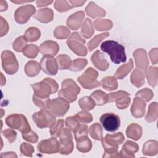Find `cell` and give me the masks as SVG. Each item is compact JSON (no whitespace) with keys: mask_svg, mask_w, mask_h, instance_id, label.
<instances>
[{"mask_svg":"<svg viewBox=\"0 0 158 158\" xmlns=\"http://www.w3.org/2000/svg\"><path fill=\"white\" fill-rule=\"evenodd\" d=\"M125 139L123 135L118 132L113 135L107 134L105 138L101 139V143L104 148L105 154L103 157H121L118 152V146L121 144Z\"/></svg>","mask_w":158,"mask_h":158,"instance_id":"obj_1","label":"cell"},{"mask_svg":"<svg viewBox=\"0 0 158 158\" xmlns=\"http://www.w3.org/2000/svg\"><path fill=\"white\" fill-rule=\"evenodd\" d=\"M101 49L107 53L110 56L111 61L115 64L124 63L127 60L124 46L115 41L109 40L102 42L101 44Z\"/></svg>","mask_w":158,"mask_h":158,"instance_id":"obj_2","label":"cell"},{"mask_svg":"<svg viewBox=\"0 0 158 158\" xmlns=\"http://www.w3.org/2000/svg\"><path fill=\"white\" fill-rule=\"evenodd\" d=\"M34 94L41 98H48L51 94L57 92L59 86L57 83L50 78H44L41 82L32 84Z\"/></svg>","mask_w":158,"mask_h":158,"instance_id":"obj_3","label":"cell"},{"mask_svg":"<svg viewBox=\"0 0 158 158\" xmlns=\"http://www.w3.org/2000/svg\"><path fill=\"white\" fill-rule=\"evenodd\" d=\"M62 88L59 91L58 96L69 102H73L77 99V95L80 92V87L70 78H67L62 82Z\"/></svg>","mask_w":158,"mask_h":158,"instance_id":"obj_4","label":"cell"},{"mask_svg":"<svg viewBox=\"0 0 158 158\" xmlns=\"http://www.w3.org/2000/svg\"><path fill=\"white\" fill-rule=\"evenodd\" d=\"M98 77V72L93 68L89 67L78 77L77 80L84 88L91 89L100 86V82L96 80Z\"/></svg>","mask_w":158,"mask_h":158,"instance_id":"obj_5","label":"cell"},{"mask_svg":"<svg viewBox=\"0 0 158 158\" xmlns=\"http://www.w3.org/2000/svg\"><path fill=\"white\" fill-rule=\"evenodd\" d=\"M6 123L10 128L19 130L22 133L31 130L27 118L22 114H13L9 115L6 118Z\"/></svg>","mask_w":158,"mask_h":158,"instance_id":"obj_6","label":"cell"},{"mask_svg":"<svg viewBox=\"0 0 158 158\" xmlns=\"http://www.w3.org/2000/svg\"><path fill=\"white\" fill-rule=\"evenodd\" d=\"M33 122L40 128L51 127L56 122V116L47 109H41L32 115Z\"/></svg>","mask_w":158,"mask_h":158,"instance_id":"obj_7","label":"cell"},{"mask_svg":"<svg viewBox=\"0 0 158 158\" xmlns=\"http://www.w3.org/2000/svg\"><path fill=\"white\" fill-rule=\"evenodd\" d=\"M86 41L83 40L77 32H74L69 36L67 41L69 48L77 55L85 56L87 54V50L84 44Z\"/></svg>","mask_w":158,"mask_h":158,"instance_id":"obj_8","label":"cell"},{"mask_svg":"<svg viewBox=\"0 0 158 158\" xmlns=\"http://www.w3.org/2000/svg\"><path fill=\"white\" fill-rule=\"evenodd\" d=\"M58 137L60 139L59 153L61 154H69L73 149V138L70 130L69 128H62L60 130Z\"/></svg>","mask_w":158,"mask_h":158,"instance_id":"obj_9","label":"cell"},{"mask_svg":"<svg viewBox=\"0 0 158 158\" xmlns=\"http://www.w3.org/2000/svg\"><path fill=\"white\" fill-rule=\"evenodd\" d=\"M1 60L2 68L7 74L13 75L17 72L19 68V63L12 52L8 50L2 51Z\"/></svg>","mask_w":158,"mask_h":158,"instance_id":"obj_10","label":"cell"},{"mask_svg":"<svg viewBox=\"0 0 158 158\" xmlns=\"http://www.w3.org/2000/svg\"><path fill=\"white\" fill-rule=\"evenodd\" d=\"M100 122L104 130L114 132L118 129L120 125L119 117L114 113H106L100 117Z\"/></svg>","mask_w":158,"mask_h":158,"instance_id":"obj_11","label":"cell"},{"mask_svg":"<svg viewBox=\"0 0 158 158\" xmlns=\"http://www.w3.org/2000/svg\"><path fill=\"white\" fill-rule=\"evenodd\" d=\"M36 12V9L31 4H27L19 7L14 13L15 21L20 24H23L28 22L29 19Z\"/></svg>","mask_w":158,"mask_h":158,"instance_id":"obj_12","label":"cell"},{"mask_svg":"<svg viewBox=\"0 0 158 158\" xmlns=\"http://www.w3.org/2000/svg\"><path fill=\"white\" fill-rule=\"evenodd\" d=\"M70 102L65 99L59 97L51 100L50 111L57 117H62L69 110L70 108Z\"/></svg>","mask_w":158,"mask_h":158,"instance_id":"obj_13","label":"cell"},{"mask_svg":"<svg viewBox=\"0 0 158 158\" xmlns=\"http://www.w3.org/2000/svg\"><path fill=\"white\" fill-rule=\"evenodd\" d=\"M37 148L38 151L41 153L54 154L59 151L60 143L56 137H53L41 141L38 143Z\"/></svg>","mask_w":158,"mask_h":158,"instance_id":"obj_14","label":"cell"},{"mask_svg":"<svg viewBox=\"0 0 158 158\" xmlns=\"http://www.w3.org/2000/svg\"><path fill=\"white\" fill-rule=\"evenodd\" d=\"M41 69L46 74L55 75L58 71V65L56 59L49 55H44L40 61Z\"/></svg>","mask_w":158,"mask_h":158,"instance_id":"obj_15","label":"cell"},{"mask_svg":"<svg viewBox=\"0 0 158 158\" xmlns=\"http://www.w3.org/2000/svg\"><path fill=\"white\" fill-rule=\"evenodd\" d=\"M146 102L139 97L136 96L131 107V115L136 118H140L144 115L146 111Z\"/></svg>","mask_w":158,"mask_h":158,"instance_id":"obj_16","label":"cell"},{"mask_svg":"<svg viewBox=\"0 0 158 158\" xmlns=\"http://www.w3.org/2000/svg\"><path fill=\"white\" fill-rule=\"evenodd\" d=\"M91 59L93 65L100 70L105 71L109 66V64L105 58L104 54L100 51H96L91 56Z\"/></svg>","mask_w":158,"mask_h":158,"instance_id":"obj_17","label":"cell"},{"mask_svg":"<svg viewBox=\"0 0 158 158\" xmlns=\"http://www.w3.org/2000/svg\"><path fill=\"white\" fill-rule=\"evenodd\" d=\"M135 60L136 65L140 70H146L149 65L146 51L143 49H138L133 54Z\"/></svg>","mask_w":158,"mask_h":158,"instance_id":"obj_18","label":"cell"},{"mask_svg":"<svg viewBox=\"0 0 158 158\" xmlns=\"http://www.w3.org/2000/svg\"><path fill=\"white\" fill-rule=\"evenodd\" d=\"M39 49L40 52L44 56L49 55L54 56L57 54L59 50V46L55 41H46L40 45Z\"/></svg>","mask_w":158,"mask_h":158,"instance_id":"obj_19","label":"cell"},{"mask_svg":"<svg viewBox=\"0 0 158 158\" xmlns=\"http://www.w3.org/2000/svg\"><path fill=\"white\" fill-rule=\"evenodd\" d=\"M85 15L83 11H78L72 14L67 19V25L73 30H78L81 25Z\"/></svg>","mask_w":158,"mask_h":158,"instance_id":"obj_20","label":"cell"},{"mask_svg":"<svg viewBox=\"0 0 158 158\" xmlns=\"http://www.w3.org/2000/svg\"><path fill=\"white\" fill-rule=\"evenodd\" d=\"M138 149L139 146L137 143L131 141H127L123 145L120 154L121 157H134L135 153H136Z\"/></svg>","mask_w":158,"mask_h":158,"instance_id":"obj_21","label":"cell"},{"mask_svg":"<svg viewBox=\"0 0 158 158\" xmlns=\"http://www.w3.org/2000/svg\"><path fill=\"white\" fill-rule=\"evenodd\" d=\"M33 17L37 20L46 23L53 20L54 14L51 9H41L38 10L36 14Z\"/></svg>","mask_w":158,"mask_h":158,"instance_id":"obj_22","label":"cell"},{"mask_svg":"<svg viewBox=\"0 0 158 158\" xmlns=\"http://www.w3.org/2000/svg\"><path fill=\"white\" fill-rule=\"evenodd\" d=\"M142 128L136 123H131L127 127L126 130L127 136L133 140L137 141L142 136Z\"/></svg>","mask_w":158,"mask_h":158,"instance_id":"obj_23","label":"cell"},{"mask_svg":"<svg viewBox=\"0 0 158 158\" xmlns=\"http://www.w3.org/2000/svg\"><path fill=\"white\" fill-rule=\"evenodd\" d=\"M85 11L86 14L92 18L104 17L106 15V11L93 2H90L88 4L85 8Z\"/></svg>","mask_w":158,"mask_h":158,"instance_id":"obj_24","label":"cell"},{"mask_svg":"<svg viewBox=\"0 0 158 158\" xmlns=\"http://www.w3.org/2000/svg\"><path fill=\"white\" fill-rule=\"evenodd\" d=\"M77 142V149L81 152H89L92 148V143L87 136H83L75 139Z\"/></svg>","mask_w":158,"mask_h":158,"instance_id":"obj_25","label":"cell"},{"mask_svg":"<svg viewBox=\"0 0 158 158\" xmlns=\"http://www.w3.org/2000/svg\"><path fill=\"white\" fill-rule=\"evenodd\" d=\"M133 68V62L132 59H130L128 62L120 66L115 72L114 77L118 79L122 80L125 77H126L128 73L132 70Z\"/></svg>","mask_w":158,"mask_h":158,"instance_id":"obj_26","label":"cell"},{"mask_svg":"<svg viewBox=\"0 0 158 158\" xmlns=\"http://www.w3.org/2000/svg\"><path fill=\"white\" fill-rule=\"evenodd\" d=\"M130 80L131 83L136 87H141L144 83V73L141 70L138 68L135 69L131 75Z\"/></svg>","mask_w":158,"mask_h":158,"instance_id":"obj_27","label":"cell"},{"mask_svg":"<svg viewBox=\"0 0 158 158\" xmlns=\"http://www.w3.org/2000/svg\"><path fill=\"white\" fill-rule=\"evenodd\" d=\"M40 64L34 60L28 62L25 66V72L26 75L31 77L36 76L40 73Z\"/></svg>","mask_w":158,"mask_h":158,"instance_id":"obj_28","label":"cell"},{"mask_svg":"<svg viewBox=\"0 0 158 158\" xmlns=\"http://www.w3.org/2000/svg\"><path fill=\"white\" fill-rule=\"evenodd\" d=\"M143 154L147 156H154L158 152V144L156 141H146L143 147Z\"/></svg>","mask_w":158,"mask_h":158,"instance_id":"obj_29","label":"cell"},{"mask_svg":"<svg viewBox=\"0 0 158 158\" xmlns=\"http://www.w3.org/2000/svg\"><path fill=\"white\" fill-rule=\"evenodd\" d=\"M90 97L93 99L95 104L97 106H102L108 102V95L101 90L93 91Z\"/></svg>","mask_w":158,"mask_h":158,"instance_id":"obj_30","label":"cell"},{"mask_svg":"<svg viewBox=\"0 0 158 158\" xmlns=\"http://www.w3.org/2000/svg\"><path fill=\"white\" fill-rule=\"evenodd\" d=\"M100 85L106 90H115L118 87V83L114 77L109 76L104 77L100 81Z\"/></svg>","mask_w":158,"mask_h":158,"instance_id":"obj_31","label":"cell"},{"mask_svg":"<svg viewBox=\"0 0 158 158\" xmlns=\"http://www.w3.org/2000/svg\"><path fill=\"white\" fill-rule=\"evenodd\" d=\"M94 34V29L92 25L91 19L86 18L83 23L81 25V35L84 38L88 39L90 38Z\"/></svg>","mask_w":158,"mask_h":158,"instance_id":"obj_32","label":"cell"},{"mask_svg":"<svg viewBox=\"0 0 158 158\" xmlns=\"http://www.w3.org/2000/svg\"><path fill=\"white\" fill-rule=\"evenodd\" d=\"M146 75L149 84L154 87L157 85V68L156 67H149L146 69Z\"/></svg>","mask_w":158,"mask_h":158,"instance_id":"obj_33","label":"cell"},{"mask_svg":"<svg viewBox=\"0 0 158 158\" xmlns=\"http://www.w3.org/2000/svg\"><path fill=\"white\" fill-rule=\"evenodd\" d=\"M94 27L98 31L110 30L112 27V22L108 19H98L94 21Z\"/></svg>","mask_w":158,"mask_h":158,"instance_id":"obj_34","label":"cell"},{"mask_svg":"<svg viewBox=\"0 0 158 158\" xmlns=\"http://www.w3.org/2000/svg\"><path fill=\"white\" fill-rule=\"evenodd\" d=\"M41 36V32L39 29L36 27L28 28L24 33L23 36L28 42H33L37 41Z\"/></svg>","mask_w":158,"mask_h":158,"instance_id":"obj_35","label":"cell"},{"mask_svg":"<svg viewBox=\"0 0 158 158\" xmlns=\"http://www.w3.org/2000/svg\"><path fill=\"white\" fill-rule=\"evenodd\" d=\"M56 60L59 70L69 69L72 64V60L69 56L66 54H60L57 57Z\"/></svg>","mask_w":158,"mask_h":158,"instance_id":"obj_36","label":"cell"},{"mask_svg":"<svg viewBox=\"0 0 158 158\" xmlns=\"http://www.w3.org/2000/svg\"><path fill=\"white\" fill-rule=\"evenodd\" d=\"M157 103L156 102H151L148 110L146 116L145 117L146 120L148 122H154L157 118Z\"/></svg>","mask_w":158,"mask_h":158,"instance_id":"obj_37","label":"cell"},{"mask_svg":"<svg viewBox=\"0 0 158 158\" xmlns=\"http://www.w3.org/2000/svg\"><path fill=\"white\" fill-rule=\"evenodd\" d=\"M88 133H89L91 138L95 140H101L102 138V128L100 124L98 123L93 124L89 127Z\"/></svg>","mask_w":158,"mask_h":158,"instance_id":"obj_38","label":"cell"},{"mask_svg":"<svg viewBox=\"0 0 158 158\" xmlns=\"http://www.w3.org/2000/svg\"><path fill=\"white\" fill-rule=\"evenodd\" d=\"M78 104L80 108L85 111L92 110L96 106L94 101L90 96H85L80 98Z\"/></svg>","mask_w":158,"mask_h":158,"instance_id":"obj_39","label":"cell"},{"mask_svg":"<svg viewBox=\"0 0 158 158\" xmlns=\"http://www.w3.org/2000/svg\"><path fill=\"white\" fill-rule=\"evenodd\" d=\"M109 33L107 32H105L99 35H98L95 36L91 41H89L87 44L88 49L89 51H92L94 49H95L98 44L100 43V42L104 38L109 36Z\"/></svg>","mask_w":158,"mask_h":158,"instance_id":"obj_40","label":"cell"},{"mask_svg":"<svg viewBox=\"0 0 158 158\" xmlns=\"http://www.w3.org/2000/svg\"><path fill=\"white\" fill-rule=\"evenodd\" d=\"M39 51H40V49L36 45L31 44H27L23 49L22 52L23 55L27 57L30 58V59H34L37 56Z\"/></svg>","mask_w":158,"mask_h":158,"instance_id":"obj_41","label":"cell"},{"mask_svg":"<svg viewBox=\"0 0 158 158\" xmlns=\"http://www.w3.org/2000/svg\"><path fill=\"white\" fill-rule=\"evenodd\" d=\"M33 101L34 104L41 109H49L51 103V100L49 98H41L35 94L33 96Z\"/></svg>","mask_w":158,"mask_h":158,"instance_id":"obj_42","label":"cell"},{"mask_svg":"<svg viewBox=\"0 0 158 158\" xmlns=\"http://www.w3.org/2000/svg\"><path fill=\"white\" fill-rule=\"evenodd\" d=\"M87 60L85 59H76L72 62L69 70L72 72L80 71L87 65Z\"/></svg>","mask_w":158,"mask_h":158,"instance_id":"obj_43","label":"cell"},{"mask_svg":"<svg viewBox=\"0 0 158 158\" xmlns=\"http://www.w3.org/2000/svg\"><path fill=\"white\" fill-rule=\"evenodd\" d=\"M70 33V30L64 26H59L54 31V37L59 40H64L67 38L69 36Z\"/></svg>","mask_w":158,"mask_h":158,"instance_id":"obj_44","label":"cell"},{"mask_svg":"<svg viewBox=\"0 0 158 158\" xmlns=\"http://www.w3.org/2000/svg\"><path fill=\"white\" fill-rule=\"evenodd\" d=\"M27 40L23 36L18 37L13 43L12 46L14 49L17 52H22L25 47L27 45Z\"/></svg>","mask_w":158,"mask_h":158,"instance_id":"obj_45","label":"cell"},{"mask_svg":"<svg viewBox=\"0 0 158 158\" xmlns=\"http://www.w3.org/2000/svg\"><path fill=\"white\" fill-rule=\"evenodd\" d=\"M75 117L77 118V120L80 122L83 123H90L93 120V117L91 115V114L88 113L85 110H83L78 112L75 115Z\"/></svg>","mask_w":158,"mask_h":158,"instance_id":"obj_46","label":"cell"},{"mask_svg":"<svg viewBox=\"0 0 158 158\" xmlns=\"http://www.w3.org/2000/svg\"><path fill=\"white\" fill-rule=\"evenodd\" d=\"M154 94L152 90L149 88H145L136 93V96L139 97L145 102L149 101L153 97Z\"/></svg>","mask_w":158,"mask_h":158,"instance_id":"obj_47","label":"cell"},{"mask_svg":"<svg viewBox=\"0 0 158 158\" xmlns=\"http://www.w3.org/2000/svg\"><path fill=\"white\" fill-rule=\"evenodd\" d=\"M88 127L85 124H80L73 132L74 133L75 139L83 136H87L88 135Z\"/></svg>","mask_w":158,"mask_h":158,"instance_id":"obj_48","label":"cell"},{"mask_svg":"<svg viewBox=\"0 0 158 158\" xmlns=\"http://www.w3.org/2000/svg\"><path fill=\"white\" fill-rule=\"evenodd\" d=\"M64 126V120L60 119L55 122L50 128V135L52 137H58V135Z\"/></svg>","mask_w":158,"mask_h":158,"instance_id":"obj_49","label":"cell"},{"mask_svg":"<svg viewBox=\"0 0 158 158\" xmlns=\"http://www.w3.org/2000/svg\"><path fill=\"white\" fill-rule=\"evenodd\" d=\"M54 7L57 11L60 12L68 11L73 7L67 1H56Z\"/></svg>","mask_w":158,"mask_h":158,"instance_id":"obj_50","label":"cell"},{"mask_svg":"<svg viewBox=\"0 0 158 158\" xmlns=\"http://www.w3.org/2000/svg\"><path fill=\"white\" fill-rule=\"evenodd\" d=\"M65 123L67 128H69L70 131H73L80 125V122L77 120V118L75 116L67 117Z\"/></svg>","mask_w":158,"mask_h":158,"instance_id":"obj_51","label":"cell"},{"mask_svg":"<svg viewBox=\"0 0 158 158\" xmlns=\"http://www.w3.org/2000/svg\"><path fill=\"white\" fill-rule=\"evenodd\" d=\"M21 153L28 157H32L34 152V148L31 144L27 143H22L20 147Z\"/></svg>","mask_w":158,"mask_h":158,"instance_id":"obj_52","label":"cell"},{"mask_svg":"<svg viewBox=\"0 0 158 158\" xmlns=\"http://www.w3.org/2000/svg\"><path fill=\"white\" fill-rule=\"evenodd\" d=\"M108 95V102L116 101L117 99L127 96H130V94L125 91H118L115 93H109Z\"/></svg>","mask_w":158,"mask_h":158,"instance_id":"obj_53","label":"cell"},{"mask_svg":"<svg viewBox=\"0 0 158 158\" xmlns=\"http://www.w3.org/2000/svg\"><path fill=\"white\" fill-rule=\"evenodd\" d=\"M23 139L31 143H36L38 140V136L33 130H30V131L22 133Z\"/></svg>","mask_w":158,"mask_h":158,"instance_id":"obj_54","label":"cell"},{"mask_svg":"<svg viewBox=\"0 0 158 158\" xmlns=\"http://www.w3.org/2000/svg\"><path fill=\"white\" fill-rule=\"evenodd\" d=\"M128 96H123L116 101V106L118 109H124L129 106L131 101V98Z\"/></svg>","mask_w":158,"mask_h":158,"instance_id":"obj_55","label":"cell"},{"mask_svg":"<svg viewBox=\"0 0 158 158\" xmlns=\"http://www.w3.org/2000/svg\"><path fill=\"white\" fill-rule=\"evenodd\" d=\"M2 135L7 139L10 143H12L16 139L17 133L11 129H6L2 131Z\"/></svg>","mask_w":158,"mask_h":158,"instance_id":"obj_56","label":"cell"},{"mask_svg":"<svg viewBox=\"0 0 158 158\" xmlns=\"http://www.w3.org/2000/svg\"><path fill=\"white\" fill-rule=\"evenodd\" d=\"M9 30V25L7 21L2 17H1V36H4Z\"/></svg>","mask_w":158,"mask_h":158,"instance_id":"obj_57","label":"cell"},{"mask_svg":"<svg viewBox=\"0 0 158 158\" xmlns=\"http://www.w3.org/2000/svg\"><path fill=\"white\" fill-rule=\"evenodd\" d=\"M149 56L152 64H157V48L152 49L149 53Z\"/></svg>","mask_w":158,"mask_h":158,"instance_id":"obj_58","label":"cell"},{"mask_svg":"<svg viewBox=\"0 0 158 158\" xmlns=\"http://www.w3.org/2000/svg\"><path fill=\"white\" fill-rule=\"evenodd\" d=\"M52 1H37L36 2V6L38 7H44L48 6L49 4L52 3Z\"/></svg>","mask_w":158,"mask_h":158,"instance_id":"obj_59","label":"cell"},{"mask_svg":"<svg viewBox=\"0 0 158 158\" xmlns=\"http://www.w3.org/2000/svg\"><path fill=\"white\" fill-rule=\"evenodd\" d=\"M69 2L71 4L72 7H79L83 6L86 2V1H69Z\"/></svg>","mask_w":158,"mask_h":158,"instance_id":"obj_60","label":"cell"},{"mask_svg":"<svg viewBox=\"0 0 158 158\" xmlns=\"http://www.w3.org/2000/svg\"><path fill=\"white\" fill-rule=\"evenodd\" d=\"M1 157H17V156L13 152H3L1 154Z\"/></svg>","mask_w":158,"mask_h":158,"instance_id":"obj_61","label":"cell"},{"mask_svg":"<svg viewBox=\"0 0 158 158\" xmlns=\"http://www.w3.org/2000/svg\"><path fill=\"white\" fill-rule=\"evenodd\" d=\"M0 8H1V12L6 10L7 9V4L4 1H0Z\"/></svg>","mask_w":158,"mask_h":158,"instance_id":"obj_62","label":"cell"},{"mask_svg":"<svg viewBox=\"0 0 158 158\" xmlns=\"http://www.w3.org/2000/svg\"><path fill=\"white\" fill-rule=\"evenodd\" d=\"M12 2H14V3L21 4V3H25V2H33V1H12Z\"/></svg>","mask_w":158,"mask_h":158,"instance_id":"obj_63","label":"cell"}]
</instances>
